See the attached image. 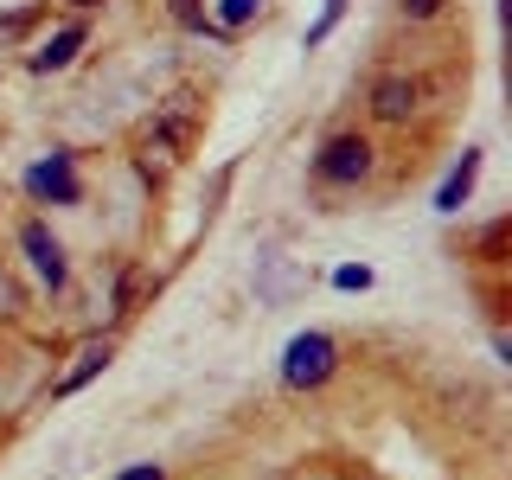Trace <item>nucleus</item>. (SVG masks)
<instances>
[{"instance_id": "1", "label": "nucleus", "mask_w": 512, "mask_h": 480, "mask_svg": "<svg viewBox=\"0 0 512 480\" xmlns=\"http://www.w3.org/2000/svg\"><path fill=\"white\" fill-rule=\"evenodd\" d=\"M333 365H340V346L327 340V333H295L282 352V384H295V391H314V384L333 378Z\"/></svg>"}, {"instance_id": "2", "label": "nucleus", "mask_w": 512, "mask_h": 480, "mask_svg": "<svg viewBox=\"0 0 512 480\" xmlns=\"http://www.w3.org/2000/svg\"><path fill=\"white\" fill-rule=\"evenodd\" d=\"M314 173L327 186H359L365 173H372V141H365V135H333L327 148H320Z\"/></svg>"}, {"instance_id": "3", "label": "nucleus", "mask_w": 512, "mask_h": 480, "mask_svg": "<svg viewBox=\"0 0 512 480\" xmlns=\"http://www.w3.org/2000/svg\"><path fill=\"white\" fill-rule=\"evenodd\" d=\"M26 186H32V199H52V205H77V199H84V186H77V173H71V154L39 160V167L26 173Z\"/></svg>"}, {"instance_id": "4", "label": "nucleus", "mask_w": 512, "mask_h": 480, "mask_svg": "<svg viewBox=\"0 0 512 480\" xmlns=\"http://www.w3.org/2000/svg\"><path fill=\"white\" fill-rule=\"evenodd\" d=\"M20 244H26V256H32V269H39V276H45V282L58 288V282H64V250H58V237L45 231L39 218H32L26 231H20Z\"/></svg>"}, {"instance_id": "5", "label": "nucleus", "mask_w": 512, "mask_h": 480, "mask_svg": "<svg viewBox=\"0 0 512 480\" xmlns=\"http://www.w3.org/2000/svg\"><path fill=\"white\" fill-rule=\"evenodd\" d=\"M84 39H90L84 20H77V26H64V32H52V39H45L39 52H32V71H64V64L84 52Z\"/></svg>"}, {"instance_id": "6", "label": "nucleus", "mask_w": 512, "mask_h": 480, "mask_svg": "<svg viewBox=\"0 0 512 480\" xmlns=\"http://www.w3.org/2000/svg\"><path fill=\"white\" fill-rule=\"evenodd\" d=\"M410 109H416V84H410V77H384V84L372 90V116L378 122H410Z\"/></svg>"}, {"instance_id": "7", "label": "nucleus", "mask_w": 512, "mask_h": 480, "mask_svg": "<svg viewBox=\"0 0 512 480\" xmlns=\"http://www.w3.org/2000/svg\"><path fill=\"white\" fill-rule=\"evenodd\" d=\"M474 173H480V154L468 148V154H461V167L442 180V192H436V212H461V205H468V192H474Z\"/></svg>"}, {"instance_id": "8", "label": "nucleus", "mask_w": 512, "mask_h": 480, "mask_svg": "<svg viewBox=\"0 0 512 480\" xmlns=\"http://www.w3.org/2000/svg\"><path fill=\"white\" fill-rule=\"evenodd\" d=\"M103 365H109V340H96V346H84V352H77V365L58 378V391H64V397H71V391H84V384H90L96 372H103Z\"/></svg>"}, {"instance_id": "9", "label": "nucleus", "mask_w": 512, "mask_h": 480, "mask_svg": "<svg viewBox=\"0 0 512 480\" xmlns=\"http://www.w3.org/2000/svg\"><path fill=\"white\" fill-rule=\"evenodd\" d=\"M256 7H263V0H218V26H244Z\"/></svg>"}, {"instance_id": "10", "label": "nucleus", "mask_w": 512, "mask_h": 480, "mask_svg": "<svg viewBox=\"0 0 512 480\" xmlns=\"http://www.w3.org/2000/svg\"><path fill=\"white\" fill-rule=\"evenodd\" d=\"M333 282H340V288H372V269H365V263H340Z\"/></svg>"}, {"instance_id": "11", "label": "nucleus", "mask_w": 512, "mask_h": 480, "mask_svg": "<svg viewBox=\"0 0 512 480\" xmlns=\"http://www.w3.org/2000/svg\"><path fill=\"white\" fill-rule=\"evenodd\" d=\"M340 7H346V0H327V13H320V20H314L308 45H320V39H327V32H333V20H340Z\"/></svg>"}, {"instance_id": "12", "label": "nucleus", "mask_w": 512, "mask_h": 480, "mask_svg": "<svg viewBox=\"0 0 512 480\" xmlns=\"http://www.w3.org/2000/svg\"><path fill=\"white\" fill-rule=\"evenodd\" d=\"M404 13H410V20H436L442 0H404Z\"/></svg>"}, {"instance_id": "13", "label": "nucleus", "mask_w": 512, "mask_h": 480, "mask_svg": "<svg viewBox=\"0 0 512 480\" xmlns=\"http://www.w3.org/2000/svg\"><path fill=\"white\" fill-rule=\"evenodd\" d=\"M116 480H167V474H160V468H154V461H141V468H122Z\"/></svg>"}, {"instance_id": "14", "label": "nucleus", "mask_w": 512, "mask_h": 480, "mask_svg": "<svg viewBox=\"0 0 512 480\" xmlns=\"http://www.w3.org/2000/svg\"><path fill=\"white\" fill-rule=\"evenodd\" d=\"M7 301H13V288H7V276H0V308H7Z\"/></svg>"}, {"instance_id": "15", "label": "nucleus", "mask_w": 512, "mask_h": 480, "mask_svg": "<svg viewBox=\"0 0 512 480\" xmlns=\"http://www.w3.org/2000/svg\"><path fill=\"white\" fill-rule=\"evenodd\" d=\"M71 7H96V0H71Z\"/></svg>"}]
</instances>
